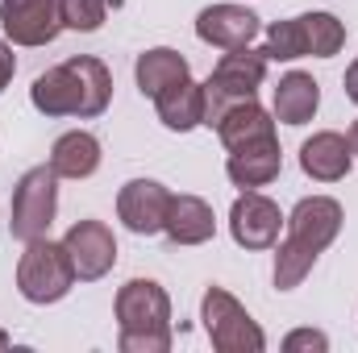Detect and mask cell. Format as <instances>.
Returning a JSON list of instances; mask_svg holds the SVG:
<instances>
[{
  "instance_id": "6da1fadb",
  "label": "cell",
  "mask_w": 358,
  "mask_h": 353,
  "mask_svg": "<svg viewBox=\"0 0 358 353\" xmlns=\"http://www.w3.org/2000/svg\"><path fill=\"white\" fill-rule=\"evenodd\" d=\"M283 225H287V237L279 241V254H275V287L296 291L317 266V258L338 241L342 204L334 195H304Z\"/></svg>"
},
{
  "instance_id": "7a4b0ae2",
  "label": "cell",
  "mask_w": 358,
  "mask_h": 353,
  "mask_svg": "<svg viewBox=\"0 0 358 353\" xmlns=\"http://www.w3.org/2000/svg\"><path fill=\"white\" fill-rule=\"evenodd\" d=\"M113 100V71L96 54H76L50 71H42L29 88V104L42 117H80L92 121Z\"/></svg>"
},
{
  "instance_id": "3957f363",
  "label": "cell",
  "mask_w": 358,
  "mask_h": 353,
  "mask_svg": "<svg viewBox=\"0 0 358 353\" xmlns=\"http://www.w3.org/2000/svg\"><path fill=\"white\" fill-rule=\"evenodd\" d=\"M267 80V54L263 50H225L221 63L213 67V75L204 80V125L217 129V121L225 117V108H234L238 100H255V91Z\"/></svg>"
},
{
  "instance_id": "277c9868",
  "label": "cell",
  "mask_w": 358,
  "mask_h": 353,
  "mask_svg": "<svg viewBox=\"0 0 358 353\" xmlns=\"http://www.w3.org/2000/svg\"><path fill=\"white\" fill-rule=\"evenodd\" d=\"M71 287H76V266L63 241L50 237L25 241V254L17 262V291L29 303H59Z\"/></svg>"
},
{
  "instance_id": "5b68a950",
  "label": "cell",
  "mask_w": 358,
  "mask_h": 353,
  "mask_svg": "<svg viewBox=\"0 0 358 353\" xmlns=\"http://www.w3.org/2000/svg\"><path fill=\"white\" fill-rule=\"evenodd\" d=\"M200 320H204V333H208V341H213L217 353H263L267 350V333L238 303V295H229L225 287H208L204 291Z\"/></svg>"
},
{
  "instance_id": "8992f818",
  "label": "cell",
  "mask_w": 358,
  "mask_h": 353,
  "mask_svg": "<svg viewBox=\"0 0 358 353\" xmlns=\"http://www.w3.org/2000/svg\"><path fill=\"white\" fill-rule=\"evenodd\" d=\"M59 212V175L46 167H29L13 187V204H8V233L17 241H38L50 233Z\"/></svg>"
},
{
  "instance_id": "52a82bcc",
  "label": "cell",
  "mask_w": 358,
  "mask_h": 353,
  "mask_svg": "<svg viewBox=\"0 0 358 353\" xmlns=\"http://www.w3.org/2000/svg\"><path fill=\"white\" fill-rule=\"evenodd\" d=\"M117 324L121 333H167L171 329V295L155 278H129L117 291Z\"/></svg>"
},
{
  "instance_id": "ba28073f",
  "label": "cell",
  "mask_w": 358,
  "mask_h": 353,
  "mask_svg": "<svg viewBox=\"0 0 358 353\" xmlns=\"http://www.w3.org/2000/svg\"><path fill=\"white\" fill-rule=\"evenodd\" d=\"M283 212L279 204L263 191H242L229 208V233L242 250H271L279 246V229H283Z\"/></svg>"
},
{
  "instance_id": "9c48e42d",
  "label": "cell",
  "mask_w": 358,
  "mask_h": 353,
  "mask_svg": "<svg viewBox=\"0 0 358 353\" xmlns=\"http://www.w3.org/2000/svg\"><path fill=\"white\" fill-rule=\"evenodd\" d=\"M0 29L17 46H50L63 29L59 0H0Z\"/></svg>"
},
{
  "instance_id": "30bf717a",
  "label": "cell",
  "mask_w": 358,
  "mask_h": 353,
  "mask_svg": "<svg viewBox=\"0 0 358 353\" xmlns=\"http://www.w3.org/2000/svg\"><path fill=\"white\" fill-rule=\"evenodd\" d=\"M63 246L71 254V266H76V278L80 283H96L104 278L113 262H117V237L104 220H76L67 233H63Z\"/></svg>"
},
{
  "instance_id": "8fae6325",
  "label": "cell",
  "mask_w": 358,
  "mask_h": 353,
  "mask_svg": "<svg viewBox=\"0 0 358 353\" xmlns=\"http://www.w3.org/2000/svg\"><path fill=\"white\" fill-rule=\"evenodd\" d=\"M167 208H171V191H167L159 179H129V183L117 191V216H121V225H125L129 233H138V237L163 233Z\"/></svg>"
},
{
  "instance_id": "7c38bea8",
  "label": "cell",
  "mask_w": 358,
  "mask_h": 353,
  "mask_svg": "<svg viewBox=\"0 0 358 353\" xmlns=\"http://www.w3.org/2000/svg\"><path fill=\"white\" fill-rule=\"evenodd\" d=\"M259 13L246 4H208L196 17V38L217 50H242L259 38Z\"/></svg>"
},
{
  "instance_id": "4fadbf2b",
  "label": "cell",
  "mask_w": 358,
  "mask_h": 353,
  "mask_svg": "<svg viewBox=\"0 0 358 353\" xmlns=\"http://www.w3.org/2000/svg\"><path fill=\"white\" fill-rule=\"evenodd\" d=\"M283 171V150H279V137H259V142H246L238 150H229V163H225V175L234 179L242 191H255V187H267L275 183Z\"/></svg>"
},
{
  "instance_id": "5bb4252c",
  "label": "cell",
  "mask_w": 358,
  "mask_h": 353,
  "mask_svg": "<svg viewBox=\"0 0 358 353\" xmlns=\"http://www.w3.org/2000/svg\"><path fill=\"white\" fill-rule=\"evenodd\" d=\"M350 163H355L350 142H346L342 133H334V129H321V133H313V137L300 146V171L308 179H317V183H338V179H346L350 175Z\"/></svg>"
},
{
  "instance_id": "9a60e30c",
  "label": "cell",
  "mask_w": 358,
  "mask_h": 353,
  "mask_svg": "<svg viewBox=\"0 0 358 353\" xmlns=\"http://www.w3.org/2000/svg\"><path fill=\"white\" fill-rule=\"evenodd\" d=\"M163 233L171 237V246H204V241H213V233H217L213 204L200 200V195H171Z\"/></svg>"
},
{
  "instance_id": "2e32d148",
  "label": "cell",
  "mask_w": 358,
  "mask_h": 353,
  "mask_svg": "<svg viewBox=\"0 0 358 353\" xmlns=\"http://www.w3.org/2000/svg\"><path fill=\"white\" fill-rule=\"evenodd\" d=\"M321 108V84L308 75V71H287L279 84H275V121L283 125H308Z\"/></svg>"
},
{
  "instance_id": "e0dca14e",
  "label": "cell",
  "mask_w": 358,
  "mask_h": 353,
  "mask_svg": "<svg viewBox=\"0 0 358 353\" xmlns=\"http://www.w3.org/2000/svg\"><path fill=\"white\" fill-rule=\"evenodd\" d=\"M100 137L88 129H71L63 137H55L50 146V171L59 179H88L100 171Z\"/></svg>"
},
{
  "instance_id": "ac0fdd59",
  "label": "cell",
  "mask_w": 358,
  "mask_h": 353,
  "mask_svg": "<svg viewBox=\"0 0 358 353\" xmlns=\"http://www.w3.org/2000/svg\"><path fill=\"white\" fill-rule=\"evenodd\" d=\"M155 112L171 133H187V129L204 125V84H192V75H187L171 88H163L155 96Z\"/></svg>"
},
{
  "instance_id": "d6986e66",
  "label": "cell",
  "mask_w": 358,
  "mask_h": 353,
  "mask_svg": "<svg viewBox=\"0 0 358 353\" xmlns=\"http://www.w3.org/2000/svg\"><path fill=\"white\" fill-rule=\"evenodd\" d=\"M217 137L225 150H238L246 142H259V137H275V121L259 100H238L234 108H225V117L217 121Z\"/></svg>"
},
{
  "instance_id": "ffe728a7",
  "label": "cell",
  "mask_w": 358,
  "mask_h": 353,
  "mask_svg": "<svg viewBox=\"0 0 358 353\" xmlns=\"http://www.w3.org/2000/svg\"><path fill=\"white\" fill-rule=\"evenodd\" d=\"M192 75V67H187V59L171 50V46H155V50H142L138 54V63H134V80H138V91L142 96H159L163 88H171L179 80H187Z\"/></svg>"
},
{
  "instance_id": "44dd1931",
  "label": "cell",
  "mask_w": 358,
  "mask_h": 353,
  "mask_svg": "<svg viewBox=\"0 0 358 353\" xmlns=\"http://www.w3.org/2000/svg\"><path fill=\"white\" fill-rule=\"evenodd\" d=\"M300 29H304V54L313 59H334L346 46V25L334 13H300Z\"/></svg>"
},
{
  "instance_id": "7402d4cb",
  "label": "cell",
  "mask_w": 358,
  "mask_h": 353,
  "mask_svg": "<svg viewBox=\"0 0 358 353\" xmlns=\"http://www.w3.org/2000/svg\"><path fill=\"white\" fill-rule=\"evenodd\" d=\"M263 54L267 63H292V59H304V29H300V17L292 21H275L267 29V42H263Z\"/></svg>"
},
{
  "instance_id": "603a6c76",
  "label": "cell",
  "mask_w": 358,
  "mask_h": 353,
  "mask_svg": "<svg viewBox=\"0 0 358 353\" xmlns=\"http://www.w3.org/2000/svg\"><path fill=\"white\" fill-rule=\"evenodd\" d=\"M59 17H63V29L96 33L108 17V0H59Z\"/></svg>"
},
{
  "instance_id": "cb8c5ba5",
  "label": "cell",
  "mask_w": 358,
  "mask_h": 353,
  "mask_svg": "<svg viewBox=\"0 0 358 353\" xmlns=\"http://www.w3.org/2000/svg\"><path fill=\"white\" fill-rule=\"evenodd\" d=\"M121 353H167L171 350V329L167 333H121Z\"/></svg>"
},
{
  "instance_id": "d4e9b609",
  "label": "cell",
  "mask_w": 358,
  "mask_h": 353,
  "mask_svg": "<svg viewBox=\"0 0 358 353\" xmlns=\"http://www.w3.org/2000/svg\"><path fill=\"white\" fill-rule=\"evenodd\" d=\"M283 350H287V353H300V350L325 353V350H329V337H325V333H317V329H296V333H287V337H283Z\"/></svg>"
},
{
  "instance_id": "484cf974",
  "label": "cell",
  "mask_w": 358,
  "mask_h": 353,
  "mask_svg": "<svg viewBox=\"0 0 358 353\" xmlns=\"http://www.w3.org/2000/svg\"><path fill=\"white\" fill-rule=\"evenodd\" d=\"M13 75H17V59H13V46L0 38V91L13 84Z\"/></svg>"
},
{
  "instance_id": "4316f807",
  "label": "cell",
  "mask_w": 358,
  "mask_h": 353,
  "mask_svg": "<svg viewBox=\"0 0 358 353\" xmlns=\"http://www.w3.org/2000/svg\"><path fill=\"white\" fill-rule=\"evenodd\" d=\"M342 84H346V96H350V100L358 104V59L350 63V67H346V80H342Z\"/></svg>"
},
{
  "instance_id": "83f0119b",
  "label": "cell",
  "mask_w": 358,
  "mask_h": 353,
  "mask_svg": "<svg viewBox=\"0 0 358 353\" xmlns=\"http://www.w3.org/2000/svg\"><path fill=\"white\" fill-rule=\"evenodd\" d=\"M346 142H350V154L358 158V121L350 125V133H346Z\"/></svg>"
},
{
  "instance_id": "f1b7e54d",
  "label": "cell",
  "mask_w": 358,
  "mask_h": 353,
  "mask_svg": "<svg viewBox=\"0 0 358 353\" xmlns=\"http://www.w3.org/2000/svg\"><path fill=\"white\" fill-rule=\"evenodd\" d=\"M0 350H8V333L4 329H0Z\"/></svg>"
}]
</instances>
